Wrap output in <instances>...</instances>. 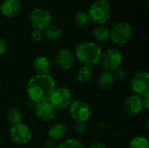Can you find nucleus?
I'll use <instances>...</instances> for the list:
<instances>
[{"label":"nucleus","instance_id":"f257e3e1","mask_svg":"<svg viewBox=\"0 0 149 148\" xmlns=\"http://www.w3.org/2000/svg\"><path fill=\"white\" fill-rule=\"evenodd\" d=\"M56 89V81L51 74H36L27 83L26 92L34 105L50 100Z\"/></svg>","mask_w":149,"mask_h":148},{"label":"nucleus","instance_id":"f03ea898","mask_svg":"<svg viewBox=\"0 0 149 148\" xmlns=\"http://www.w3.org/2000/svg\"><path fill=\"white\" fill-rule=\"evenodd\" d=\"M102 52L99 44L93 41H85L77 44L74 50V56L83 65L93 67L100 64Z\"/></svg>","mask_w":149,"mask_h":148},{"label":"nucleus","instance_id":"7ed1b4c3","mask_svg":"<svg viewBox=\"0 0 149 148\" xmlns=\"http://www.w3.org/2000/svg\"><path fill=\"white\" fill-rule=\"evenodd\" d=\"M87 14L91 22L104 25L107 24L112 16V8L107 0H97L90 6Z\"/></svg>","mask_w":149,"mask_h":148},{"label":"nucleus","instance_id":"20e7f679","mask_svg":"<svg viewBox=\"0 0 149 148\" xmlns=\"http://www.w3.org/2000/svg\"><path fill=\"white\" fill-rule=\"evenodd\" d=\"M133 36V29L127 22L116 23L109 29V39L115 44L123 45L129 42Z\"/></svg>","mask_w":149,"mask_h":148},{"label":"nucleus","instance_id":"39448f33","mask_svg":"<svg viewBox=\"0 0 149 148\" xmlns=\"http://www.w3.org/2000/svg\"><path fill=\"white\" fill-rule=\"evenodd\" d=\"M123 61V54L117 48H109L102 52L100 61L102 67L107 72H114L120 67Z\"/></svg>","mask_w":149,"mask_h":148},{"label":"nucleus","instance_id":"423d86ee","mask_svg":"<svg viewBox=\"0 0 149 148\" xmlns=\"http://www.w3.org/2000/svg\"><path fill=\"white\" fill-rule=\"evenodd\" d=\"M69 113L75 122L86 123L92 115V109L88 103L81 99L73 100L69 106Z\"/></svg>","mask_w":149,"mask_h":148},{"label":"nucleus","instance_id":"0eeeda50","mask_svg":"<svg viewBox=\"0 0 149 148\" xmlns=\"http://www.w3.org/2000/svg\"><path fill=\"white\" fill-rule=\"evenodd\" d=\"M30 22L34 29L45 31L49 25L52 24V17L50 11L44 8H35L33 9L29 16Z\"/></svg>","mask_w":149,"mask_h":148},{"label":"nucleus","instance_id":"6e6552de","mask_svg":"<svg viewBox=\"0 0 149 148\" xmlns=\"http://www.w3.org/2000/svg\"><path fill=\"white\" fill-rule=\"evenodd\" d=\"M49 102L58 110H64L70 106L72 102V94L67 87L56 88L53 92Z\"/></svg>","mask_w":149,"mask_h":148},{"label":"nucleus","instance_id":"1a4fd4ad","mask_svg":"<svg viewBox=\"0 0 149 148\" xmlns=\"http://www.w3.org/2000/svg\"><path fill=\"white\" fill-rule=\"evenodd\" d=\"M10 138L17 145H26L31 140L32 133L26 124L21 122L12 125L10 129Z\"/></svg>","mask_w":149,"mask_h":148},{"label":"nucleus","instance_id":"9d476101","mask_svg":"<svg viewBox=\"0 0 149 148\" xmlns=\"http://www.w3.org/2000/svg\"><path fill=\"white\" fill-rule=\"evenodd\" d=\"M131 90L134 94L143 96L149 92V74L148 72L141 71L137 72L131 79Z\"/></svg>","mask_w":149,"mask_h":148},{"label":"nucleus","instance_id":"9b49d317","mask_svg":"<svg viewBox=\"0 0 149 148\" xmlns=\"http://www.w3.org/2000/svg\"><path fill=\"white\" fill-rule=\"evenodd\" d=\"M144 110L141 96L133 94L126 99L123 103V111L129 117H135Z\"/></svg>","mask_w":149,"mask_h":148},{"label":"nucleus","instance_id":"f8f14e48","mask_svg":"<svg viewBox=\"0 0 149 148\" xmlns=\"http://www.w3.org/2000/svg\"><path fill=\"white\" fill-rule=\"evenodd\" d=\"M34 112L35 115L45 122L52 121L57 117V110L49 101L35 105Z\"/></svg>","mask_w":149,"mask_h":148},{"label":"nucleus","instance_id":"ddd939ff","mask_svg":"<svg viewBox=\"0 0 149 148\" xmlns=\"http://www.w3.org/2000/svg\"><path fill=\"white\" fill-rule=\"evenodd\" d=\"M74 55L68 49H59L55 54V62L57 65L65 71L70 70L74 65Z\"/></svg>","mask_w":149,"mask_h":148},{"label":"nucleus","instance_id":"4468645a","mask_svg":"<svg viewBox=\"0 0 149 148\" xmlns=\"http://www.w3.org/2000/svg\"><path fill=\"white\" fill-rule=\"evenodd\" d=\"M21 9L20 0H3L0 5L1 13L9 18L17 16Z\"/></svg>","mask_w":149,"mask_h":148},{"label":"nucleus","instance_id":"2eb2a0df","mask_svg":"<svg viewBox=\"0 0 149 148\" xmlns=\"http://www.w3.org/2000/svg\"><path fill=\"white\" fill-rule=\"evenodd\" d=\"M32 67L36 74L47 75L50 74L52 63L50 59L45 56H38L32 62Z\"/></svg>","mask_w":149,"mask_h":148},{"label":"nucleus","instance_id":"dca6fc26","mask_svg":"<svg viewBox=\"0 0 149 148\" xmlns=\"http://www.w3.org/2000/svg\"><path fill=\"white\" fill-rule=\"evenodd\" d=\"M68 134V127L65 124L63 123H57L52 125L47 133L48 138L57 141L64 140Z\"/></svg>","mask_w":149,"mask_h":148},{"label":"nucleus","instance_id":"f3484780","mask_svg":"<svg viewBox=\"0 0 149 148\" xmlns=\"http://www.w3.org/2000/svg\"><path fill=\"white\" fill-rule=\"evenodd\" d=\"M115 79L113 77V72H103L100 74L98 79H97V85L98 87L101 90H109L114 85Z\"/></svg>","mask_w":149,"mask_h":148},{"label":"nucleus","instance_id":"a211bd4d","mask_svg":"<svg viewBox=\"0 0 149 148\" xmlns=\"http://www.w3.org/2000/svg\"><path fill=\"white\" fill-rule=\"evenodd\" d=\"M93 76V71L91 66L82 65L76 72V79L80 84H86L90 82Z\"/></svg>","mask_w":149,"mask_h":148},{"label":"nucleus","instance_id":"6ab92c4d","mask_svg":"<svg viewBox=\"0 0 149 148\" xmlns=\"http://www.w3.org/2000/svg\"><path fill=\"white\" fill-rule=\"evenodd\" d=\"M62 30L56 24H51L45 30V36L49 41H57L62 37Z\"/></svg>","mask_w":149,"mask_h":148},{"label":"nucleus","instance_id":"aec40b11","mask_svg":"<svg viewBox=\"0 0 149 148\" xmlns=\"http://www.w3.org/2000/svg\"><path fill=\"white\" fill-rule=\"evenodd\" d=\"M6 119L9 123L12 125H16L22 122L23 113L22 111L17 107H10L6 113Z\"/></svg>","mask_w":149,"mask_h":148},{"label":"nucleus","instance_id":"412c9836","mask_svg":"<svg viewBox=\"0 0 149 148\" xmlns=\"http://www.w3.org/2000/svg\"><path fill=\"white\" fill-rule=\"evenodd\" d=\"M93 38L99 42H104L109 38V29L106 25H98L93 31Z\"/></svg>","mask_w":149,"mask_h":148},{"label":"nucleus","instance_id":"4be33fe9","mask_svg":"<svg viewBox=\"0 0 149 148\" xmlns=\"http://www.w3.org/2000/svg\"><path fill=\"white\" fill-rule=\"evenodd\" d=\"M90 23V19H89V16L87 14V12L86 11H79L78 12L73 19V24L77 28H85L86 26L88 25V24Z\"/></svg>","mask_w":149,"mask_h":148},{"label":"nucleus","instance_id":"5701e85b","mask_svg":"<svg viewBox=\"0 0 149 148\" xmlns=\"http://www.w3.org/2000/svg\"><path fill=\"white\" fill-rule=\"evenodd\" d=\"M129 148H149L148 140L143 136H136L130 141Z\"/></svg>","mask_w":149,"mask_h":148},{"label":"nucleus","instance_id":"b1692460","mask_svg":"<svg viewBox=\"0 0 149 148\" xmlns=\"http://www.w3.org/2000/svg\"><path fill=\"white\" fill-rule=\"evenodd\" d=\"M56 148H86L83 143H81L78 140L74 139H68L62 141Z\"/></svg>","mask_w":149,"mask_h":148},{"label":"nucleus","instance_id":"393cba45","mask_svg":"<svg viewBox=\"0 0 149 148\" xmlns=\"http://www.w3.org/2000/svg\"><path fill=\"white\" fill-rule=\"evenodd\" d=\"M73 129H74V132L77 134L82 135L87 130V125L85 122H75V125H74Z\"/></svg>","mask_w":149,"mask_h":148},{"label":"nucleus","instance_id":"a878e982","mask_svg":"<svg viewBox=\"0 0 149 148\" xmlns=\"http://www.w3.org/2000/svg\"><path fill=\"white\" fill-rule=\"evenodd\" d=\"M113 77H114L115 81L116 80L122 81L127 77V72H126V70L123 69V68H121V67H120L117 70H115L114 72H113Z\"/></svg>","mask_w":149,"mask_h":148},{"label":"nucleus","instance_id":"bb28decb","mask_svg":"<svg viewBox=\"0 0 149 148\" xmlns=\"http://www.w3.org/2000/svg\"><path fill=\"white\" fill-rule=\"evenodd\" d=\"M31 38L34 42H40L43 38H44V31H40V30H37V29H33V31H31Z\"/></svg>","mask_w":149,"mask_h":148},{"label":"nucleus","instance_id":"cd10ccee","mask_svg":"<svg viewBox=\"0 0 149 148\" xmlns=\"http://www.w3.org/2000/svg\"><path fill=\"white\" fill-rule=\"evenodd\" d=\"M43 147L44 148H56L57 145H56V141L51 140V139H47L43 142Z\"/></svg>","mask_w":149,"mask_h":148},{"label":"nucleus","instance_id":"c85d7f7f","mask_svg":"<svg viewBox=\"0 0 149 148\" xmlns=\"http://www.w3.org/2000/svg\"><path fill=\"white\" fill-rule=\"evenodd\" d=\"M7 51V43L5 40L0 37V56L3 55Z\"/></svg>","mask_w":149,"mask_h":148},{"label":"nucleus","instance_id":"c756f323","mask_svg":"<svg viewBox=\"0 0 149 148\" xmlns=\"http://www.w3.org/2000/svg\"><path fill=\"white\" fill-rule=\"evenodd\" d=\"M141 99H142V104H143V107L146 110L149 109V92L144 94L143 96H141Z\"/></svg>","mask_w":149,"mask_h":148},{"label":"nucleus","instance_id":"7c9ffc66","mask_svg":"<svg viewBox=\"0 0 149 148\" xmlns=\"http://www.w3.org/2000/svg\"><path fill=\"white\" fill-rule=\"evenodd\" d=\"M87 148H106V146L100 141H95V142L92 143Z\"/></svg>","mask_w":149,"mask_h":148},{"label":"nucleus","instance_id":"2f4dec72","mask_svg":"<svg viewBox=\"0 0 149 148\" xmlns=\"http://www.w3.org/2000/svg\"><path fill=\"white\" fill-rule=\"evenodd\" d=\"M0 92H1V85H0Z\"/></svg>","mask_w":149,"mask_h":148}]
</instances>
